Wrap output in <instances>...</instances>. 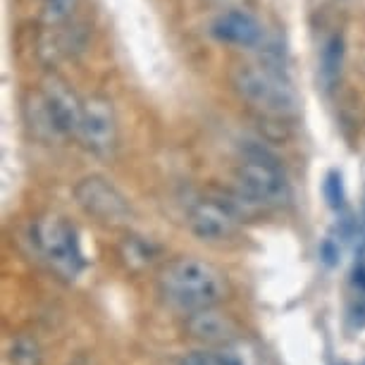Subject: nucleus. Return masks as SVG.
Listing matches in <instances>:
<instances>
[{
  "mask_svg": "<svg viewBox=\"0 0 365 365\" xmlns=\"http://www.w3.org/2000/svg\"><path fill=\"white\" fill-rule=\"evenodd\" d=\"M225 277L215 265L198 258H179L160 274V292L170 306L184 313L208 311L225 296Z\"/></svg>",
  "mask_w": 365,
  "mask_h": 365,
  "instance_id": "f257e3e1",
  "label": "nucleus"
},
{
  "mask_svg": "<svg viewBox=\"0 0 365 365\" xmlns=\"http://www.w3.org/2000/svg\"><path fill=\"white\" fill-rule=\"evenodd\" d=\"M232 84L237 93L265 115L289 117L299 108L292 84L287 77L265 65H239L232 72Z\"/></svg>",
  "mask_w": 365,
  "mask_h": 365,
  "instance_id": "f03ea898",
  "label": "nucleus"
},
{
  "mask_svg": "<svg viewBox=\"0 0 365 365\" xmlns=\"http://www.w3.org/2000/svg\"><path fill=\"white\" fill-rule=\"evenodd\" d=\"M34 241H36L41 256L65 279H77L86 267V258L81 253L77 232L63 217L51 215L38 220L36 227H34Z\"/></svg>",
  "mask_w": 365,
  "mask_h": 365,
  "instance_id": "7ed1b4c3",
  "label": "nucleus"
},
{
  "mask_svg": "<svg viewBox=\"0 0 365 365\" xmlns=\"http://www.w3.org/2000/svg\"><path fill=\"white\" fill-rule=\"evenodd\" d=\"M237 179L241 194L263 208H282L292 196L284 172L267 155L258 153L246 158L237 172Z\"/></svg>",
  "mask_w": 365,
  "mask_h": 365,
  "instance_id": "20e7f679",
  "label": "nucleus"
},
{
  "mask_svg": "<svg viewBox=\"0 0 365 365\" xmlns=\"http://www.w3.org/2000/svg\"><path fill=\"white\" fill-rule=\"evenodd\" d=\"M117 117L113 103L103 96H91L84 101V117H81L79 139L86 150L98 158H110L117 148Z\"/></svg>",
  "mask_w": 365,
  "mask_h": 365,
  "instance_id": "39448f33",
  "label": "nucleus"
},
{
  "mask_svg": "<svg viewBox=\"0 0 365 365\" xmlns=\"http://www.w3.org/2000/svg\"><path fill=\"white\" fill-rule=\"evenodd\" d=\"M41 108H43L46 122L53 132L63 136H77L84 117V101L77 98L70 84H65L58 77H48L43 81L41 93Z\"/></svg>",
  "mask_w": 365,
  "mask_h": 365,
  "instance_id": "423d86ee",
  "label": "nucleus"
},
{
  "mask_svg": "<svg viewBox=\"0 0 365 365\" xmlns=\"http://www.w3.org/2000/svg\"><path fill=\"white\" fill-rule=\"evenodd\" d=\"M77 203L88 215L98 217L101 222H122L129 217V203L127 198L117 191L106 177H84L74 187Z\"/></svg>",
  "mask_w": 365,
  "mask_h": 365,
  "instance_id": "0eeeda50",
  "label": "nucleus"
},
{
  "mask_svg": "<svg viewBox=\"0 0 365 365\" xmlns=\"http://www.w3.org/2000/svg\"><path fill=\"white\" fill-rule=\"evenodd\" d=\"M210 34L220 43L237 46V48H256L263 43L265 31L251 12L246 10H227L212 19Z\"/></svg>",
  "mask_w": 365,
  "mask_h": 365,
  "instance_id": "6e6552de",
  "label": "nucleus"
},
{
  "mask_svg": "<svg viewBox=\"0 0 365 365\" xmlns=\"http://www.w3.org/2000/svg\"><path fill=\"white\" fill-rule=\"evenodd\" d=\"M189 227L203 241H222L237 230V212L217 201H198L189 210Z\"/></svg>",
  "mask_w": 365,
  "mask_h": 365,
  "instance_id": "1a4fd4ad",
  "label": "nucleus"
},
{
  "mask_svg": "<svg viewBox=\"0 0 365 365\" xmlns=\"http://www.w3.org/2000/svg\"><path fill=\"white\" fill-rule=\"evenodd\" d=\"M341 67H344V36L341 34H334L325 41L320 53V81L322 86L334 88L336 81L341 77Z\"/></svg>",
  "mask_w": 365,
  "mask_h": 365,
  "instance_id": "9d476101",
  "label": "nucleus"
},
{
  "mask_svg": "<svg viewBox=\"0 0 365 365\" xmlns=\"http://www.w3.org/2000/svg\"><path fill=\"white\" fill-rule=\"evenodd\" d=\"M191 329H194L196 336H208V339H217L220 334L227 332V322L220 318V315L210 313L208 311H201L194 315V320H191Z\"/></svg>",
  "mask_w": 365,
  "mask_h": 365,
  "instance_id": "9b49d317",
  "label": "nucleus"
},
{
  "mask_svg": "<svg viewBox=\"0 0 365 365\" xmlns=\"http://www.w3.org/2000/svg\"><path fill=\"white\" fill-rule=\"evenodd\" d=\"M322 194H325V201L332 210L339 212L346 203V191H344V179L336 170H329L325 175V182H322Z\"/></svg>",
  "mask_w": 365,
  "mask_h": 365,
  "instance_id": "f8f14e48",
  "label": "nucleus"
},
{
  "mask_svg": "<svg viewBox=\"0 0 365 365\" xmlns=\"http://www.w3.org/2000/svg\"><path fill=\"white\" fill-rule=\"evenodd\" d=\"M77 0H41V12H43L46 24H63L72 17Z\"/></svg>",
  "mask_w": 365,
  "mask_h": 365,
  "instance_id": "ddd939ff",
  "label": "nucleus"
},
{
  "mask_svg": "<svg viewBox=\"0 0 365 365\" xmlns=\"http://www.w3.org/2000/svg\"><path fill=\"white\" fill-rule=\"evenodd\" d=\"M351 287L361 296H365V239L361 241V246L356 251L354 270H351Z\"/></svg>",
  "mask_w": 365,
  "mask_h": 365,
  "instance_id": "4468645a",
  "label": "nucleus"
},
{
  "mask_svg": "<svg viewBox=\"0 0 365 365\" xmlns=\"http://www.w3.org/2000/svg\"><path fill=\"white\" fill-rule=\"evenodd\" d=\"M320 260L327 267L339 265V260H341V246H339V241H336L334 237H327L320 244Z\"/></svg>",
  "mask_w": 365,
  "mask_h": 365,
  "instance_id": "2eb2a0df",
  "label": "nucleus"
},
{
  "mask_svg": "<svg viewBox=\"0 0 365 365\" xmlns=\"http://www.w3.org/2000/svg\"><path fill=\"white\" fill-rule=\"evenodd\" d=\"M179 365H220V356L205 354V351H194V354L184 356Z\"/></svg>",
  "mask_w": 365,
  "mask_h": 365,
  "instance_id": "dca6fc26",
  "label": "nucleus"
}]
</instances>
